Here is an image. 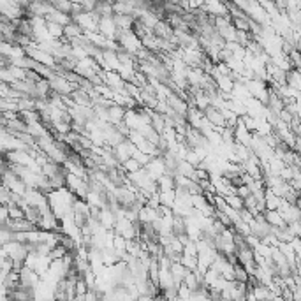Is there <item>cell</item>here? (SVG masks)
<instances>
[{
    "label": "cell",
    "mask_w": 301,
    "mask_h": 301,
    "mask_svg": "<svg viewBox=\"0 0 301 301\" xmlns=\"http://www.w3.org/2000/svg\"><path fill=\"white\" fill-rule=\"evenodd\" d=\"M99 34H101L104 39H107V41H116L118 30H116V25H115V21H113V18L99 19Z\"/></svg>",
    "instance_id": "6da1fadb"
},
{
    "label": "cell",
    "mask_w": 301,
    "mask_h": 301,
    "mask_svg": "<svg viewBox=\"0 0 301 301\" xmlns=\"http://www.w3.org/2000/svg\"><path fill=\"white\" fill-rule=\"evenodd\" d=\"M263 218L269 227H277V229H285V227H287V224L283 222V218L280 217L278 212H268V210H264Z\"/></svg>",
    "instance_id": "7a4b0ae2"
},
{
    "label": "cell",
    "mask_w": 301,
    "mask_h": 301,
    "mask_svg": "<svg viewBox=\"0 0 301 301\" xmlns=\"http://www.w3.org/2000/svg\"><path fill=\"white\" fill-rule=\"evenodd\" d=\"M155 183H157V192H169V190L176 189L175 176H171V175H162Z\"/></svg>",
    "instance_id": "3957f363"
},
{
    "label": "cell",
    "mask_w": 301,
    "mask_h": 301,
    "mask_svg": "<svg viewBox=\"0 0 301 301\" xmlns=\"http://www.w3.org/2000/svg\"><path fill=\"white\" fill-rule=\"evenodd\" d=\"M252 294H254L255 301H271L275 298L273 292L269 291L268 285H263V283L255 285V287L252 289Z\"/></svg>",
    "instance_id": "277c9868"
},
{
    "label": "cell",
    "mask_w": 301,
    "mask_h": 301,
    "mask_svg": "<svg viewBox=\"0 0 301 301\" xmlns=\"http://www.w3.org/2000/svg\"><path fill=\"white\" fill-rule=\"evenodd\" d=\"M280 203H282V199L277 197L275 194H271V192L266 189V192H264V210H268V212H277V210L280 208Z\"/></svg>",
    "instance_id": "5b68a950"
},
{
    "label": "cell",
    "mask_w": 301,
    "mask_h": 301,
    "mask_svg": "<svg viewBox=\"0 0 301 301\" xmlns=\"http://www.w3.org/2000/svg\"><path fill=\"white\" fill-rule=\"evenodd\" d=\"M224 201H226V204L229 206L231 210H234V212H241L243 210V199L241 197H238L236 194H229L224 197Z\"/></svg>",
    "instance_id": "8992f818"
},
{
    "label": "cell",
    "mask_w": 301,
    "mask_h": 301,
    "mask_svg": "<svg viewBox=\"0 0 301 301\" xmlns=\"http://www.w3.org/2000/svg\"><path fill=\"white\" fill-rule=\"evenodd\" d=\"M232 277H234V282H238V283H247V280H248L247 271L243 269V266L238 263L232 264Z\"/></svg>",
    "instance_id": "52a82bcc"
},
{
    "label": "cell",
    "mask_w": 301,
    "mask_h": 301,
    "mask_svg": "<svg viewBox=\"0 0 301 301\" xmlns=\"http://www.w3.org/2000/svg\"><path fill=\"white\" fill-rule=\"evenodd\" d=\"M120 167H122V171L125 173V175H134V173H138L139 169H143V167L136 162L134 159H129V160H125L124 164H120Z\"/></svg>",
    "instance_id": "ba28073f"
},
{
    "label": "cell",
    "mask_w": 301,
    "mask_h": 301,
    "mask_svg": "<svg viewBox=\"0 0 301 301\" xmlns=\"http://www.w3.org/2000/svg\"><path fill=\"white\" fill-rule=\"evenodd\" d=\"M7 217L9 220H19V218H25L23 217V210L16 206V204H7Z\"/></svg>",
    "instance_id": "9c48e42d"
},
{
    "label": "cell",
    "mask_w": 301,
    "mask_h": 301,
    "mask_svg": "<svg viewBox=\"0 0 301 301\" xmlns=\"http://www.w3.org/2000/svg\"><path fill=\"white\" fill-rule=\"evenodd\" d=\"M65 254H67V250H65L64 247L56 245V247H53V248H51V252L48 254V257H50L51 261H60V259H64V257H65Z\"/></svg>",
    "instance_id": "30bf717a"
},
{
    "label": "cell",
    "mask_w": 301,
    "mask_h": 301,
    "mask_svg": "<svg viewBox=\"0 0 301 301\" xmlns=\"http://www.w3.org/2000/svg\"><path fill=\"white\" fill-rule=\"evenodd\" d=\"M87 292H88V285L85 283L83 277H78V280L74 283V296H85Z\"/></svg>",
    "instance_id": "8fae6325"
},
{
    "label": "cell",
    "mask_w": 301,
    "mask_h": 301,
    "mask_svg": "<svg viewBox=\"0 0 301 301\" xmlns=\"http://www.w3.org/2000/svg\"><path fill=\"white\" fill-rule=\"evenodd\" d=\"M183 255H197V247H195V241L190 240L187 245H183V252H181Z\"/></svg>",
    "instance_id": "7c38bea8"
}]
</instances>
